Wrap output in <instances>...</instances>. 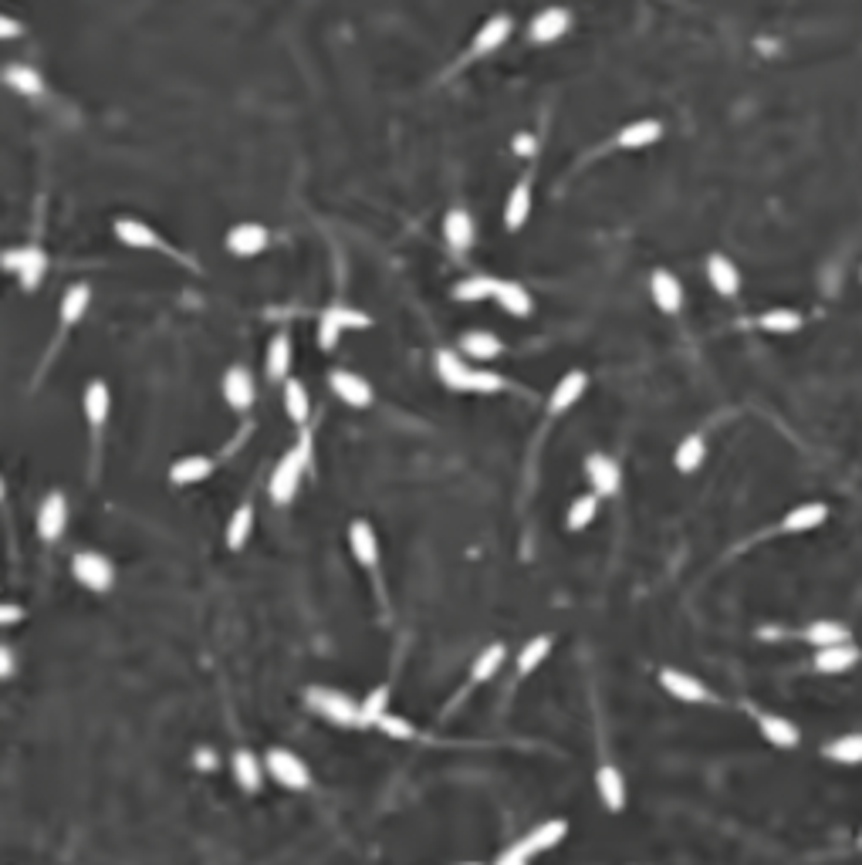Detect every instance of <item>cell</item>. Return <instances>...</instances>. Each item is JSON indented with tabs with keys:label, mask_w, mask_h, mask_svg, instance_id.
Wrapping results in <instances>:
<instances>
[{
	"label": "cell",
	"mask_w": 862,
	"mask_h": 865,
	"mask_svg": "<svg viewBox=\"0 0 862 865\" xmlns=\"http://www.w3.org/2000/svg\"><path fill=\"white\" fill-rule=\"evenodd\" d=\"M802 639L812 649H829V646H842V642H852V632L849 626H842V622H835V619H815L802 629Z\"/></svg>",
	"instance_id": "obj_16"
},
{
	"label": "cell",
	"mask_w": 862,
	"mask_h": 865,
	"mask_svg": "<svg viewBox=\"0 0 862 865\" xmlns=\"http://www.w3.org/2000/svg\"><path fill=\"white\" fill-rule=\"evenodd\" d=\"M308 703H311V710H318L325 720H332V724H339V727H359L362 724V703H355L352 697H345V693H339V690L311 686Z\"/></svg>",
	"instance_id": "obj_2"
},
{
	"label": "cell",
	"mask_w": 862,
	"mask_h": 865,
	"mask_svg": "<svg viewBox=\"0 0 862 865\" xmlns=\"http://www.w3.org/2000/svg\"><path fill=\"white\" fill-rule=\"evenodd\" d=\"M859 849H862V832H859Z\"/></svg>",
	"instance_id": "obj_57"
},
{
	"label": "cell",
	"mask_w": 862,
	"mask_h": 865,
	"mask_svg": "<svg viewBox=\"0 0 862 865\" xmlns=\"http://www.w3.org/2000/svg\"><path fill=\"white\" fill-rule=\"evenodd\" d=\"M497 865H528V855H524L518 845H511L508 852H501V859H497Z\"/></svg>",
	"instance_id": "obj_51"
},
{
	"label": "cell",
	"mask_w": 862,
	"mask_h": 865,
	"mask_svg": "<svg viewBox=\"0 0 862 865\" xmlns=\"http://www.w3.org/2000/svg\"><path fill=\"white\" fill-rule=\"evenodd\" d=\"M565 835H568V822H565V818H552V822L535 825V832H531V835H524L521 842H518V849L531 859V855L548 852L552 845H558Z\"/></svg>",
	"instance_id": "obj_14"
},
{
	"label": "cell",
	"mask_w": 862,
	"mask_h": 865,
	"mask_svg": "<svg viewBox=\"0 0 862 865\" xmlns=\"http://www.w3.org/2000/svg\"><path fill=\"white\" fill-rule=\"evenodd\" d=\"M460 349L467 355H474V359H497V355L504 352V345L494 332H467L460 338Z\"/></svg>",
	"instance_id": "obj_35"
},
{
	"label": "cell",
	"mask_w": 862,
	"mask_h": 865,
	"mask_svg": "<svg viewBox=\"0 0 862 865\" xmlns=\"http://www.w3.org/2000/svg\"><path fill=\"white\" fill-rule=\"evenodd\" d=\"M210 470H213L210 457H183L173 463L170 477H173V484H197V480L210 477Z\"/></svg>",
	"instance_id": "obj_37"
},
{
	"label": "cell",
	"mask_w": 862,
	"mask_h": 865,
	"mask_svg": "<svg viewBox=\"0 0 862 865\" xmlns=\"http://www.w3.org/2000/svg\"><path fill=\"white\" fill-rule=\"evenodd\" d=\"M822 757L832 764H842V768H856V764H862V734L832 737L829 744L822 747Z\"/></svg>",
	"instance_id": "obj_21"
},
{
	"label": "cell",
	"mask_w": 862,
	"mask_h": 865,
	"mask_svg": "<svg viewBox=\"0 0 862 865\" xmlns=\"http://www.w3.org/2000/svg\"><path fill=\"white\" fill-rule=\"evenodd\" d=\"M339 332H342L339 318L332 315V308H325L322 318H318V345H322V349H332V345L339 342Z\"/></svg>",
	"instance_id": "obj_47"
},
{
	"label": "cell",
	"mask_w": 862,
	"mask_h": 865,
	"mask_svg": "<svg viewBox=\"0 0 862 865\" xmlns=\"http://www.w3.org/2000/svg\"><path fill=\"white\" fill-rule=\"evenodd\" d=\"M585 386H589V379H585V372H568V376H562L558 379V386H555V392H552V399H548V409H552V413H565L568 406L575 403V399L582 396L585 392Z\"/></svg>",
	"instance_id": "obj_25"
},
{
	"label": "cell",
	"mask_w": 862,
	"mask_h": 865,
	"mask_svg": "<svg viewBox=\"0 0 862 865\" xmlns=\"http://www.w3.org/2000/svg\"><path fill=\"white\" fill-rule=\"evenodd\" d=\"M386 703H389V686H376L366 700H362V724H379L386 717Z\"/></svg>",
	"instance_id": "obj_45"
},
{
	"label": "cell",
	"mask_w": 862,
	"mask_h": 865,
	"mask_svg": "<svg viewBox=\"0 0 862 865\" xmlns=\"http://www.w3.org/2000/svg\"><path fill=\"white\" fill-rule=\"evenodd\" d=\"M585 474H589V484L595 487V494H616L619 484H622V474H619V463L606 457V453H592L585 460Z\"/></svg>",
	"instance_id": "obj_10"
},
{
	"label": "cell",
	"mask_w": 862,
	"mask_h": 865,
	"mask_svg": "<svg viewBox=\"0 0 862 865\" xmlns=\"http://www.w3.org/2000/svg\"><path fill=\"white\" fill-rule=\"evenodd\" d=\"M514 146H518V153H531V149H535V142H531L528 136H518V139H514Z\"/></svg>",
	"instance_id": "obj_55"
},
{
	"label": "cell",
	"mask_w": 862,
	"mask_h": 865,
	"mask_svg": "<svg viewBox=\"0 0 862 865\" xmlns=\"http://www.w3.org/2000/svg\"><path fill=\"white\" fill-rule=\"evenodd\" d=\"M859 278H862V271H859Z\"/></svg>",
	"instance_id": "obj_58"
},
{
	"label": "cell",
	"mask_w": 862,
	"mask_h": 865,
	"mask_svg": "<svg viewBox=\"0 0 862 865\" xmlns=\"http://www.w3.org/2000/svg\"><path fill=\"white\" fill-rule=\"evenodd\" d=\"M758 325L771 335H795L802 328V315L792 308H771L758 318Z\"/></svg>",
	"instance_id": "obj_33"
},
{
	"label": "cell",
	"mask_w": 862,
	"mask_h": 865,
	"mask_svg": "<svg viewBox=\"0 0 862 865\" xmlns=\"http://www.w3.org/2000/svg\"><path fill=\"white\" fill-rule=\"evenodd\" d=\"M349 545H352V555L362 561L366 568H376L379 561V541H376V531H372L369 521H352L349 528Z\"/></svg>",
	"instance_id": "obj_20"
},
{
	"label": "cell",
	"mask_w": 862,
	"mask_h": 865,
	"mask_svg": "<svg viewBox=\"0 0 862 865\" xmlns=\"http://www.w3.org/2000/svg\"><path fill=\"white\" fill-rule=\"evenodd\" d=\"M288 369H291V338L284 332H278L271 338V345H268V376L271 379H284V376H288Z\"/></svg>",
	"instance_id": "obj_38"
},
{
	"label": "cell",
	"mask_w": 862,
	"mask_h": 865,
	"mask_svg": "<svg viewBox=\"0 0 862 865\" xmlns=\"http://www.w3.org/2000/svg\"><path fill=\"white\" fill-rule=\"evenodd\" d=\"M528 213H531V190H528V180H521L508 196V207H504V227L518 230L524 220H528Z\"/></svg>",
	"instance_id": "obj_31"
},
{
	"label": "cell",
	"mask_w": 862,
	"mask_h": 865,
	"mask_svg": "<svg viewBox=\"0 0 862 865\" xmlns=\"http://www.w3.org/2000/svg\"><path fill=\"white\" fill-rule=\"evenodd\" d=\"M595 788H599L602 805H606L609 811H622V808H626V781H622L619 768H612V764H602V768L595 771Z\"/></svg>",
	"instance_id": "obj_19"
},
{
	"label": "cell",
	"mask_w": 862,
	"mask_h": 865,
	"mask_svg": "<svg viewBox=\"0 0 862 865\" xmlns=\"http://www.w3.org/2000/svg\"><path fill=\"white\" fill-rule=\"evenodd\" d=\"M0 673H4V676L14 673V653H11V646H4V656H0Z\"/></svg>",
	"instance_id": "obj_52"
},
{
	"label": "cell",
	"mask_w": 862,
	"mask_h": 865,
	"mask_svg": "<svg viewBox=\"0 0 862 865\" xmlns=\"http://www.w3.org/2000/svg\"><path fill=\"white\" fill-rule=\"evenodd\" d=\"M497 301H501V308L508 311V315H518V318H524V315H531V294L521 288V284H514V281H501L497 284V294H494Z\"/></svg>",
	"instance_id": "obj_34"
},
{
	"label": "cell",
	"mask_w": 862,
	"mask_h": 865,
	"mask_svg": "<svg viewBox=\"0 0 862 865\" xmlns=\"http://www.w3.org/2000/svg\"><path fill=\"white\" fill-rule=\"evenodd\" d=\"M437 372H440V379L447 382L450 389H467L470 386V372H474V369H467V362L460 359L457 352L440 349L437 352Z\"/></svg>",
	"instance_id": "obj_28"
},
{
	"label": "cell",
	"mask_w": 862,
	"mask_h": 865,
	"mask_svg": "<svg viewBox=\"0 0 862 865\" xmlns=\"http://www.w3.org/2000/svg\"><path fill=\"white\" fill-rule=\"evenodd\" d=\"M308 467H311V433L305 430V433H301V440H298V447H291V450L281 457L278 467H274L271 484H268L271 501H274V504H288L291 497L298 494L301 474H305Z\"/></svg>",
	"instance_id": "obj_1"
},
{
	"label": "cell",
	"mask_w": 862,
	"mask_h": 865,
	"mask_svg": "<svg viewBox=\"0 0 862 865\" xmlns=\"http://www.w3.org/2000/svg\"><path fill=\"white\" fill-rule=\"evenodd\" d=\"M224 396H227V403L234 406V409H247L254 403V379H251V372L247 369H227V376H224Z\"/></svg>",
	"instance_id": "obj_24"
},
{
	"label": "cell",
	"mask_w": 862,
	"mask_h": 865,
	"mask_svg": "<svg viewBox=\"0 0 862 865\" xmlns=\"http://www.w3.org/2000/svg\"><path fill=\"white\" fill-rule=\"evenodd\" d=\"M497 278H491V274H470V278H464L453 288V298L460 301H484V298H494L497 294Z\"/></svg>",
	"instance_id": "obj_32"
},
{
	"label": "cell",
	"mask_w": 862,
	"mask_h": 865,
	"mask_svg": "<svg viewBox=\"0 0 862 865\" xmlns=\"http://www.w3.org/2000/svg\"><path fill=\"white\" fill-rule=\"evenodd\" d=\"M443 234H447V244L453 251H467L474 244V220H470L467 210H450L447 220H443Z\"/></svg>",
	"instance_id": "obj_27"
},
{
	"label": "cell",
	"mask_w": 862,
	"mask_h": 865,
	"mask_svg": "<svg viewBox=\"0 0 862 865\" xmlns=\"http://www.w3.org/2000/svg\"><path fill=\"white\" fill-rule=\"evenodd\" d=\"M595 507H599V501H595V494L579 497V501H575L572 507H568V528H572V531H582L585 524H592Z\"/></svg>",
	"instance_id": "obj_46"
},
{
	"label": "cell",
	"mask_w": 862,
	"mask_h": 865,
	"mask_svg": "<svg viewBox=\"0 0 862 865\" xmlns=\"http://www.w3.org/2000/svg\"><path fill=\"white\" fill-rule=\"evenodd\" d=\"M663 136V126L656 119H639V122H629L626 129L616 132V146L622 149H643V146H653L656 139Z\"/></svg>",
	"instance_id": "obj_22"
},
{
	"label": "cell",
	"mask_w": 862,
	"mask_h": 865,
	"mask_svg": "<svg viewBox=\"0 0 862 865\" xmlns=\"http://www.w3.org/2000/svg\"><path fill=\"white\" fill-rule=\"evenodd\" d=\"M115 234H119L122 244L142 247V251H149V247H163V240H159V234H156L153 227L142 224V220H132V217L115 220Z\"/></svg>",
	"instance_id": "obj_23"
},
{
	"label": "cell",
	"mask_w": 862,
	"mask_h": 865,
	"mask_svg": "<svg viewBox=\"0 0 862 865\" xmlns=\"http://www.w3.org/2000/svg\"><path fill=\"white\" fill-rule=\"evenodd\" d=\"M4 267L14 271L24 288L31 291V288H38V281L44 278V271H48V254H44L41 247L28 244V247H21V251H7Z\"/></svg>",
	"instance_id": "obj_5"
},
{
	"label": "cell",
	"mask_w": 862,
	"mask_h": 865,
	"mask_svg": "<svg viewBox=\"0 0 862 865\" xmlns=\"http://www.w3.org/2000/svg\"><path fill=\"white\" fill-rule=\"evenodd\" d=\"M376 727L382 730V734H389V737H396V740H410V737L416 734L410 720H403V717H393V713H386V717H382Z\"/></svg>",
	"instance_id": "obj_48"
},
{
	"label": "cell",
	"mask_w": 862,
	"mask_h": 865,
	"mask_svg": "<svg viewBox=\"0 0 862 865\" xmlns=\"http://www.w3.org/2000/svg\"><path fill=\"white\" fill-rule=\"evenodd\" d=\"M65 524H68V504H65V497L58 494H48L41 501V511H38V534L44 541H55V538H61V531H65Z\"/></svg>",
	"instance_id": "obj_11"
},
{
	"label": "cell",
	"mask_w": 862,
	"mask_h": 865,
	"mask_svg": "<svg viewBox=\"0 0 862 865\" xmlns=\"http://www.w3.org/2000/svg\"><path fill=\"white\" fill-rule=\"evenodd\" d=\"M704 457H707L704 436L690 433V436H683V440H680L677 453H673V463H677V470H683V474H693V470H697L700 463H704Z\"/></svg>",
	"instance_id": "obj_29"
},
{
	"label": "cell",
	"mask_w": 862,
	"mask_h": 865,
	"mask_svg": "<svg viewBox=\"0 0 862 865\" xmlns=\"http://www.w3.org/2000/svg\"><path fill=\"white\" fill-rule=\"evenodd\" d=\"M4 78H7V85L17 88V92H24V95H41V92H44L41 75H38V71H31V68L11 65V68L4 71Z\"/></svg>",
	"instance_id": "obj_43"
},
{
	"label": "cell",
	"mask_w": 862,
	"mask_h": 865,
	"mask_svg": "<svg viewBox=\"0 0 862 865\" xmlns=\"http://www.w3.org/2000/svg\"><path fill=\"white\" fill-rule=\"evenodd\" d=\"M332 389L335 396L345 399L349 406L362 409L372 403V386L362 376H355V372H345V369H335L332 372Z\"/></svg>",
	"instance_id": "obj_17"
},
{
	"label": "cell",
	"mask_w": 862,
	"mask_h": 865,
	"mask_svg": "<svg viewBox=\"0 0 862 865\" xmlns=\"http://www.w3.org/2000/svg\"><path fill=\"white\" fill-rule=\"evenodd\" d=\"M650 294H653L656 308L666 311V315H677V311L683 308V284H680L677 274L663 271V267H660V271H653Z\"/></svg>",
	"instance_id": "obj_9"
},
{
	"label": "cell",
	"mask_w": 862,
	"mask_h": 865,
	"mask_svg": "<svg viewBox=\"0 0 862 865\" xmlns=\"http://www.w3.org/2000/svg\"><path fill=\"white\" fill-rule=\"evenodd\" d=\"M568 24H572V14H568L565 7H545L541 14L531 17V41L548 44V41L562 38L568 31Z\"/></svg>",
	"instance_id": "obj_12"
},
{
	"label": "cell",
	"mask_w": 862,
	"mask_h": 865,
	"mask_svg": "<svg viewBox=\"0 0 862 865\" xmlns=\"http://www.w3.org/2000/svg\"><path fill=\"white\" fill-rule=\"evenodd\" d=\"M511 34V17L508 14H497L491 17V21L484 24L481 31H477L474 38V55H484V51H494L497 44H501L504 38Z\"/></svg>",
	"instance_id": "obj_30"
},
{
	"label": "cell",
	"mask_w": 862,
	"mask_h": 865,
	"mask_svg": "<svg viewBox=\"0 0 862 865\" xmlns=\"http://www.w3.org/2000/svg\"><path fill=\"white\" fill-rule=\"evenodd\" d=\"M332 315L339 318V325H342V328H369V325H372L369 315H362V311H355V308L332 305Z\"/></svg>",
	"instance_id": "obj_50"
},
{
	"label": "cell",
	"mask_w": 862,
	"mask_h": 865,
	"mask_svg": "<svg viewBox=\"0 0 862 865\" xmlns=\"http://www.w3.org/2000/svg\"><path fill=\"white\" fill-rule=\"evenodd\" d=\"M284 409L295 423H308V392L298 379L284 382Z\"/></svg>",
	"instance_id": "obj_42"
},
{
	"label": "cell",
	"mask_w": 862,
	"mask_h": 865,
	"mask_svg": "<svg viewBox=\"0 0 862 865\" xmlns=\"http://www.w3.org/2000/svg\"><path fill=\"white\" fill-rule=\"evenodd\" d=\"M707 278L721 298H734V294L741 291V271H737V264L724 254L707 257Z\"/></svg>",
	"instance_id": "obj_13"
},
{
	"label": "cell",
	"mask_w": 862,
	"mask_h": 865,
	"mask_svg": "<svg viewBox=\"0 0 862 865\" xmlns=\"http://www.w3.org/2000/svg\"><path fill=\"white\" fill-rule=\"evenodd\" d=\"M261 778H264L261 761H257L251 751H237L234 754V781L241 784L244 791H257L261 788Z\"/></svg>",
	"instance_id": "obj_36"
},
{
	"label": "cell",
	"mask_w": 862,
	"mask_h": 865,
	"mask_svg": "<svg viewBox=\"0 0 862 865\" xmlns=\"http://www.w3.org/2000/svg\"><path fill=\"white\" fill-rule=\"evenodd\" d=\"M758 730L771 747H778V751H795V747L802 744V730L788 717H778V713H758Z\"/></svg>",
	"instance_id": "obj_6"
},
{
	"label": "cell",
	"mask_w": 862,
	"mask_h": 865,
	"mask_svg": "<svg viewBox=\"0 0 862 865\" xmlns=\"http://www.w3.org/2000/svg\"><path fill=\"white\" fill-rule=\"evenodd\" d=\"M548 649H552V636H535V639L524 642V649L518 656V673L528 676L531 670H538V666L545 663Z\"/></svg>",
	"instance_id": "obj_41"
},
{
	"label": "cell",
	"mask_w": 862,
	"mask_h": 865,
	"mask_svg": "<svg viewBox=\"0 0 862 865\" xmlns=\"http://www.w3.org/2000/svg\"><path fill=\"white\" fill-rule=\"evenodd\" d=\"M504 663V646H487L481 656L474 659V670H470V676H474L477 683H484V680H491V676L497 673V666Z\"/></svg>",
	"instance_id": "obj_44"
},
{
	"label": "cell",
	"mask_w": 862,
	"mask_h": 865,
	"mask_svg": "<svg viewBox=\"0 0 862 865\" xmlns=\"http://www.w3.org/2000/svg\"><path fill=\"white\" fill-rule=\"evenodd\" d=\"M71 575H75L85 588H92V592H109L112 582H115L109 558L95 555V551H82V555L71 558Z\"/></svg>",
	"instance_id": "obj_4"
},
{
	"label": "cell",
	"mask_w": 862,
	"mask_h": 865,
	"mask_svg": "<svg viewBox=\"0 0 862 865\" xmlns=\"http://www.w3.org/2000/svg\"><path fill=\"white\" fill-rule=\"evenodd\" d=\"M825 517H829V507L819 504V501L798 504V507H792V511H788L785 517H781V531H785V534L812 531V528H819V524H825Z\"/></svg>",
	"instance_id": "obj_18"
},
{
	"label": "cell",
	"mask_w": 862,
	"mask_h": 865,
	"mask_svg": "<svg viewBox=\"0 0 862 865\" xmlns=\"http://www.w3.org/2000/svg\"><path fill=\"white\" fill-rule=\"evenodd\" d=\"M460 865H481V862H460Z\"/></svg>",
	"instance_id": "obj_56"
},
{
	"label": "cell",
	"mask_w": 862,
	"mask_h": 865,
	"mask_svg": "<svg viewBox=\"0 0 862 865\" xmlns=\"http://www.w3.org/2000/svg\"><path fill=\"white\" fill-rule=\"evenodd\" d=\"M660 686L670 693V697H677L683 703H707L710 700V690L697 680V676L673 670V666H666V670L660 673Z\"/></svg>",
	"instance_id": "obj_7"
},
{
	"label": "cell",
	"mask_w": 862,
	"mask_h": 865,
	"mask_svg": "<svg viewBox=\"0 0 862 865\" xmlns=\"http://www.w3.org/2000/svg\"><path fill=\"white\" fill-rule=\"evenodd\" d=\"M0 31H4V38H14V34L21 31V24H17L14 17H0Z\"/></svg>",
	"instance_id": "obj_53"
},
{
	"label": "cell",
	"mask_w": 862,
	"mask_h": 865,
	"mask_svg": "<svg viewBox=\"0 0 862 865\" xmlns=\"http://www.w3.org/2000/svg\"><path fill=\"white\" fill-rule=\"evenodd\" d=\"M109 406H112V396H109V386L102 379H92L85 389V416L95 430H102L105 419H109Z\"/></svg>",
	"instance_id": "obj_26"
},
{
	"label": "cell",
	"mask_w": 862,
	"mask_h": 865,
	"mask_svg": "<svg viewBox=\"0 0 862 865\" xmlns=\"http://www.w3.org/2000/svg\"><path fill=\"white\" fill-rule=\"evenodd\" d=\"M264 768H268V774L274 781L284 784V788H291V791H305L311 784L308 764L301 761L298 754L284 751V747H271V751L264 754Z\"/></svg>",
	"instance_id": "obj_3"
},
{
	"label": "cell",
	"mask_w": 862,
	"mask_h": 865,
	"mask_svg": "<svg viewBox=\"0 0 862 865\" xmlns=\"http://www.w3.org/2000/svg\"><path fill=\"white\" fill-rule=\"evenodd\" d=\"M268 247V230L261 224H237L227 234V251L237 257H254Z\"/></svg>",
	"instance_id": "obj_15"
},
{
	"label": "cell",
	"mask_w": 862,
	"mask_h": 865,
	"mask_svg": "<svg viewBox=\"0 0 862 865\" xmlns=\"http://www.w3.org/2000/svg\"><path fill=\"white\" fill-rule=\"evenodd\" d=\"M862 659L856 642H842V646H829V649H815V659L812 666L825 676H839V673H849Z\"/></svg>",
	"instance_id": "obj_8"
},
{
	"label": "cell",
	"mask_w": 862,
	"mask_h": 865,
	"mask_svg": "<svg viewBox=\"0 0 862 865\" xmlns=\"http://www.w3.org/2000/svg\"><path fill=\"white\" fill-rule=\"evenodd\" d=\"M17 615H21V609H17V605H4V612H0V619H4L7 626H11V622L17 619Z\"/></svg>",
	"instance_id": "obj_54"
},
{
	"label": "cell",
	"mask_w": 862,
	"mask_h": 865,
	"mask_svg": "<svg viewBox=\"0 0 862 865\" xmlns=\"http://www.w3.org/2000/svg\"><path fill=\"white\" fill-rule=\"evenodd\" d=\"M474 392H501L504 389V379L497 372H484V369H474L470 372V386Z\"/></svg>",
	"instance_id": "obj_49"
},
{
	"label": "cell",
	"mask_w": 862,
	"mask_h": 865,
	"mask_svg": "<svg viewBox=\"0 0 862 865\" xmlns=\"http://www.w3.org/2000/svg\"><path fill=\"white\" fill-rule=\"evenodd\" d=\"M88 298H92L88 284H71L65 291V298H61V321H65V325H75V321L85 315Z\"/></svg>",
	"instance_id": "obj_40"
},
{
	"label": "cell",
	"mask_w": 862,
	"mask_h": 865,
	"mask_svg": "<svg viewBox=\"0 0 862 865\" xmlns=\"http://www.w3.org/2000/svg\"><path fill=\"white\" fill-rule=\"evenodd\" d=\"M254 528V507L251 504H241L234 511V517H230L227 524V548H244L247 545V534H251Z\"/></svg>",
	"instance_id": "obj_39"
}]
</instances>
